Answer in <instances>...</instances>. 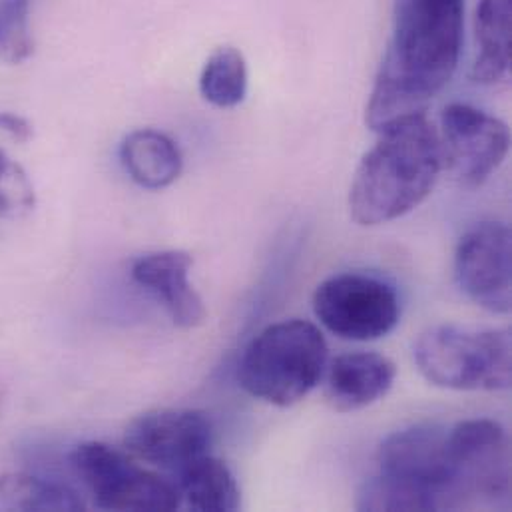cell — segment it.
I'll use <instances>...</instances> for the list:
<instances>
[{
	"label": "cell",
	"instance_id": "obj_12",
	"mask_svg": "<svg viewBox=\"0 0 512 512\" xmlns=\"http://www.w3.org/2000/svg\"><path fill=\"white\" fill-rule=\"evenodd\" d=\"M192 265V256L178 250L146 254L132 263V279L162 301L182 329H194L206 319L204 301L190 283Z\"/></svg>",
	"mask_w": 512,
	"mask_h": 512
},
{
	"label": "cell",
	"instance_id": "obj_17",
	"mask_svg": "<svg viewBox=\"0 0 512 512\" xmlns=\"http://www.w3.org/2000/svg\"><path fill=\"white\" fill-rule=\"evenodd\" d=\"M0 507L8 511H84L82 497L68 485L32 473L0 475Z\"/></svg>",
	"mask_w": 512,
	"mask_h": 512
},
{
	"label": "cell",
	"instance_id": "obj_18",
	"mask_svg": "<svg viewBox=\"0 0 512 512\" xmlns=\"http://www.w3.org/2000/svg\"><path fill=\"white\" fill-rule=\"evenodd\" d=\"M0 132L26 142L32 136L30 124L16 114H0ZM34 186L24 168L0 148V218L18 220L34 210Z\"/></svg>",
	"mask_w": 512,
	"mask_h": 512
},
{
	"label": "cell",
	"instance_id": "obj_11",
	"mask_svg": "<svg viewBox=\"0 0 512 512\" xmlns=\"http://www.w3.org/2000/svg\"><path fill=\"white\" fill-rule=\"evenodd\" d=\"M512 236L501 222H481L463 234L455 252V277L463 293L491 313L512 305Z\"/></svg>",
	"mask_w": 512,
	"mask_h": 512
},
{
	"label": "cell",
	"instance_id": "obj_13",
	"mask_svg": "<svg viewBox=\"0 0 512 512\" xmlns=\"http://www.w3.org/2000/svg\"><path fill=\"white\" fill-rule=\"evenodd\" d=\"M325 399L335 411L351 413L381 401L397 377L395 363L373 351L335 357L325 367Z\"/></svg>",
	"mask_w": 512,
	"mask_h": 512
},
{
	"label": "cell",
	"instance_id": "obj_19",
	"mask_svg": "<svg viewBox=\"0 0 512 512\" xmlns=\"http://www.w3.org/2000/svg\"><path fill=\"white\" fill-rule=\"evenodd\" d=\"M200 92L216 108H236L248 94V64L234 46H220L206 60L200 76Z\"/></svg>",
	"mask_w": 512,
	"mask_h": 512
},
{
	"label": "cell",
	"instance_id": "obj_6",
	"mask_svg": "<svg viewBox=\"0 0 512 512\" xmlns=\"http://www.w3.org/2000/svg\"><path fill=\"white\" fill-rule=\"evenodd\" d=\"M313 311L321 325L347 341H375L389 335L401 317L395 287L371 273H337L313 293Z\"/></svg>",
	"mask_w": 512,
	"mask_h": 512
},
{
	"label": "cell",
	"instance_id": "obj_21",
	"mask_svg": "<svg viewBox=\"0 0 512 512\" xmlns=\"http://www.w3.org/2000/svg\"><path fill=\"white\" fill-rule=\"evenodd\" d=\"M32 52L30 0H0V62L20 64Z\"/></svg>",
	"mask_w": 512,
	"mask_h": 512
},
{
	"label": "cell",
	"instance_id": "obj_15",
	"mask_svg": "<svg viewBox=\"0 0 512 512\" xmlns=\"http://www.w3.org/2000/svg\"><path fill=\"white\" fill-rule=\"evenodd\" d=\"M182 501L200 512H232L242 507V493L234 471L218 457L204 455L178 473Z\"/></svg>",
	"mask_w": 512,
	"mask_h": 512
},
{
	"label": "cell",
	"instance_id": "obj_8",
	"mask_svg": "<svg viewBox=\"0 0 512 512\" xmlns=\"http://www.w3.org/2000/svg\"><path fill=\"white\" fill-rule=\"evenodd\" d=\"M379 473L433 495L439 511L457 509V473L449 429L417 425L393 433L379 447Z\"/></svg>",
	"mask_w": 512,
	"mask_h": 512
},
{
	"label": "cell",
	"instance_id": "obj_3",
	"mask_svg": "<svg viewBox=\"0 0 512 512\" xmlns=\"http://www.w3.org/2000/svg\"><path fill=\"white\" fill-rule=\"evenodd\" d=\"M327 341L305 319L267 325L244 349L238 379L246 393L275 407H291L323 379Z\"/></svg>",
	"mask_w": 512,
	"mask_h": 512
},
{
	"label": "cell",
	"instance_id": "obj_5",
	"mask_svg": "<svg viewBox=\"0 0 512 512\" xmlns=\"http://www.w3.org/2000/svg\"><path fill=\"white\" fill-rule=\"evenodd\" d=\"M70 465L102 511L168 512L182 505L176 483L106 443H80L70 453Z\"/></svg>",
	"mask_w": 512,
	"mask_h": 512
},
{
	"label": "cell",
	"instance_id": "obj_10",
	"mask_svg": "<svg viewBox=\"0 0 512 512\" xmlns=\"http://www.w3.org/2000/svg\"><path fill=\"white\" fill-rule=\"evenodd\" d=\"M212 441V423L196 409H154L136 417L124 431L128 453L174 475L208 455Z\"/></svg>",
	"mask_w": 512,
	"mask_h": 512
},
{
	"label": "cell",
	"instance_id": "obj_4",
	"mask_svg": "<svg viewBox=\"0 0 512 512\" xmlns=\"http://www.w3.org/2000/svg\"><path fill=\"white\" fill-rule=\"evenodd\" d=\"M421 375L453 391H501L511 387V335L499 329L435 325L413 349Z\"/></svg>",
	"mask_w": 512,
	"mask_h": 512
},
{
	"label": "cell",
	"instance_id": "obj_16",
	"mask_svg": "<svg viewBox=\"0 0 512 512\" xmlns=\"http://www.w3.org/2000/svg\"><path fill=\"white\" fill-rule=\"evenodd\" d=\"M512 0H479L477 44L479 56L473 64V80L495 84L511 70Z\"/></svg>",
	"mask_w": 512,
	"mask_h": 512
},
{
	"label": "cell",
	"instance_id": "obj_9",
	"mask_svg": "<svg viewBox=\"0 0 512 512\" xmlns=\"http://www.w3.org/2000/svg\"><path fill=\"white\" fill-rule=\"evenodd\" d=\"M457 473V507L465 501H507L511 493V451L507 431L491 419H469L449 429Z\"/></svg>",
	"mask_w": 512,
	"mask_h": 512
},
{
	"label": "cell",
	"instance_id": "obj_7",
	"mask_svg": "<svg viewBox=\"0 0 512 512\" xmlns=\"http://www.w3.org/2000/svg\"><path fill=\"white\" fill-rule=\"evenodd\" d=\"M443 170L467 188L485 184L505 162L511 134L505 122L471 104H449L441 118Z\"/></svg>",
	"mask_w": 512,
	"mask_h": 512
},
{
	"label": "cell",
	"instance_id": "obj_20",
	"mask_svg": "<svg viewBox=\"0 0 512 512\" xmlns=\"http://www.w3.org/2000/svg\"><path fill=\"white\" fill-rule=\"evenodd\" d=\"M357 509L371 512L439 511V503L427 491L379 473L359 489Z\"/></svg>",
	"mask_w": 512,
	"mask_h": 512
},
{
	"label": "cell",
	"instance_id": "obj_14",
	"mask_svg": "<svg viewBox=\"0 0 512 512\" xmlns=\"http://www.w3.org/2000/svg\"><path fill=\"white\" fill-rule=\"evenodd\" d=\"M120 162L126 174L146 190L172 186L184 168L178 144L168 134L152 128L134 130L122 140Z\"/></svg>",
	"mask_w": 512,
	"mask_h": 512
},
{
	"label": "cell",
	"instance_id": "obj_2",
	"mask_svg": "<svg viewBox=\"0 0 512 512\" xmlns=\"http://www.w3.org/2000/svg\"><path fill=\"white\" fill-rule=\"evenodd\" d=\"M377 134L349 192V210L359 226L387 224L413 212L443 172L439 130L425 114L403 118Z\"/></svg>",
	"mask_w": 512,
	"mask_h": 512
},
{
	"label": "cell",
	"instance_id": "obj_1",
	"mask_svg": "<svg viewBox=\"0 0 512 512\" xmlns=\"http://www.w3.org/2000/svg\"><path fill=\"white\" fill-rule=\"evenodd\" d=\"M465 0H397L365 122L373 132L425 114L451 82L463 50Z\"/></svg>",
	"mask_w": 512,
	"mask_h": 512
}]
</instances>
